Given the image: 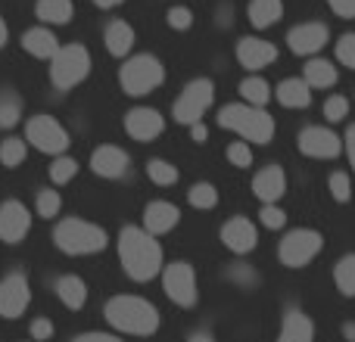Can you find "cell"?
Returning <instances> with one entry per match:
<instances>
[{"mask_svg":"<svg viewBox=\"0 0 355 342\" xmlns=\"http://www.w3.org/2000/svg\"><path fill=\"white\" fill-rule=\"evenodd\" d=\"M321 246H324V237H321L318 231L300 227V231H290L287 237L281 240L277 258H281V264H287V268H302V264H309L318 255Z\"/></svg>","mask_w":355,"mask_h":342,"instance_id":"obj_7","label":"cell"},{"mask_svg":"<svg viewBox=\"0 0 355 342\" xmlns=\"http://www.w3.org/2000/svg\"><path fill=\"white\" fill-rule=\"evenodd\" d=\"M259 218H262V224L268 227V231H281L284 221H287V215H284V208H277V206H265Z\"/></svg>","mask_w":355,"mask_h":342,"instance_id":"obj_42","label":"cell"},{"mask_svg":"<svg viewBox=\"0 0 355 342\" xmlns=\"http://www.w3.org/2000/svg\"><path fill=\"white\" fill-rule=\"evenodd\" d=\"M284 12V3L281 0H250V22L256 28H268L281 19Z\"/></svg>","mask_w":355,"mask_h":342,"instance_id":"obj_27","label":"cell"},{"mask_svg":"<svg viewBox=\"0 0 355 342\" xmlns=\"http://www.w3.org/2000/svg\"><path fill=\"white\" fill-rule=\"evenodd\" d=\"M162 128H166L162 116L156 109H147V106H141V109H131L128 118H125V131H128L135 141H141V143L156 141V137L162 134Z\"/></svg>","mask_w":355,"mask_h":342,"instance_id":"obj_15","label":"cell"},{"mask_svg":"<svg viewBox=\"0 0 355 342\" xmlns=\"http://www.w3.org/2000/svg\"><path fill=\"white\" fill-rule=\"evenodd\" d=\"M218 125L227 131H234V134H240L250 143H271V137H275V118H271L265 109L250 106V103L221 106Z\"/></svg>","mask_w":355,"mask_h":342,"instance_id":"obj_3","label":"cell"},{"mask_svg":"<svg viewBox=\"0 0 355 342\" xmlns=\"http://www.w3.org/2000/svg\"><path fill=\"white\" fill-rule=\"evenodd\" d=\"M60 208H62V199L56 190H41L37 193V215L41 218H53V215H60Z\"/></svg>","mask_w":355,"mask_h":342,"instance_id":"obj_36","label":"cell"},{"mask_svg":"<svg viewBox=\"0 0 355 342\" xmlns=\"http://www.w3.org/2000/svg\"><path fill=\"white\" fill-rule=\"evenodd\" d=\"M25 141H28L35 150L50 153V156L66 153V147H69L66 128H62L53 116H35V118H31L28 128H25Z\"/></svg>","mask_w":355,"mask_h":342,"instance_id":"obj_9","label":"cell"},{"mask_svg":"<svg viewBox=\"0 0 355 342\" xmlns=\"http://www.w3.org/2000/svg\"><path fill=\"white\" fill-rule=\"evenodd\" d=\"M343 336L349 339V342H355V324H346V327H343Z\"/></svg>","mask_w":355,"mask_h":342,"instance_id":"obj_51","label":"cell"},{"mask_svg":"<svg viewBox=\"0 0 355 342\" xmlns=\"http://www.w3.org/2000/svg\"><path fill=\"white\" fill-rule=\"evenodd\" d=\"M28 302H31V289H28L25 274H10L0 280V314L6 321L19 318L28 308Z\"/></svg>","mask_w":355,"mask_h":342,"instance_id":"obj_12","label":"cell"},{"mask_svg":"<svg viewBox=\"0 0 355 342\" xmlns=\"http://www.w3.org/2000/svg\"><path fill=\"white\" fill-rule=\"evenodd\" d=\"M94 3H97V6H100V10H112V6L125 3V0H94Z\"/></svg>","mask_w":355,"mask_h":342,"instance_id":"obj_48","label":"cell"},{"mask_svg":"<svg viewBox=\"0 0 355 342\" xmlns=\"http://www.w3.org/2000/svg\"><path fill=\"white\" fill-rule=\"evenodd\" d=\"M75 342H122V339L112 336V333H85V336H78Z\"/></svg>","mask_w":355,"mask_h":342,"instance_id":"obj_45","label":"cell"},{"mask_svg":"<svg viewBox=\"0 0 355 342\" xmlns=\"http://www.w3.org/2000/svg\"><path fill=\"white\" fill-rule=\"evenodd\" d=\"M6 37H10V28H6V22H3V19H0V47H3V44H6Z\"/></svg>","mask_w":355,"mask_h":342,"instance_id":"obj_49","label":"cell"},{"mask_svg":"<svg viewBox=\"0 0 355 342\" xmlns=\"http://www.w3.org/2000/svg\"><path fill=\"white\" fill-rule=\"evenodd\" d=\"M327 187H331V196H334L337 202H349V196H352V181H349V174H343V171H334L331 181H327Z\"/></svg>","mask_w":355,"mask_h":342,"instance_id":"obj_37","label":"cell"},{"mask_svg":"<svg viewBox=\"0 0 355 342\" xmlns=\"http://www.w3.org/2000/svg\"><path fill=\"white\" fill-rule=\"evenodd\" d=\"M56 296H60V302L66 308L78 312V308H85V302H87V283L75 274H62L60 280H56Z\"/></svg>","mask_w":355,"mask_h":342,"instance_id":"obj_24","label":"cell"},{"mask_svg":"<svg viewBox=\"0 0 355 342\" xmlns=\"http://www.w3.org/2000/svg\"><path fill=\"white\" fill-rule=\"evenodd\" d=\"M106 321L116 327L119 333H131V336H153L159 330V312L153 302L141 299V296H116L106 302Z\"/></svg>","mask_w":355,"mask_h":342,"instance_id":"obj_2","label":"cell"},{"mask_svg":"<svg viewBox=\"0 0 355 342\" xmlns=\"http://www.w3.org/2000/svg\"><path fill=\"white\" fill-rule=\"evenodd\" d=\"M190 137H193L196 143H206V137H209V131H206V125L202 122H196V125H190Z\"/></svg>","mask_w":355,"mask_h":342,"instance_id":"obj_47","label":"cell"},{"mask_svg":"<svg viewBox=\"0 0 355 342\" xmlns=\"http://www.w3.org/2000/svg\"><path fill=\"white\" fill-rule=\"evenodd\" d=\"M237 60L243 69H265L277 60V47L271 41H262V37H240L237 44Z\"/></svg>","mask_w":355,"mask_h":342,"instance_id":"obj_16","label":"cell"},{"mask_svg":"<svg viewBox=\"0 0 355 342\" xmlns=\"http://www.w3.org/2000/svg\"><path fill=\"white\" fill-rule=\"evenodd\" d=\"M300 150L302 156H312V159H337L340 150H343V141L331 128L312 125V128H306L300 134Z\"/></svg>","mask_w":355,"mask_h":342,"instance_id":"obj_11","label":"cell"},{"mask_svg":"<svg viewBox=\"0 0 355 342\" xmlns=\"http://www.w3.org/2000/svg\"><path fill=\"white\" fill-rule=\"evenodd\" d=\"M119 258L131 280L147 283L162 271V246L153 240V233L141 227H122L119 233Z\"/></svg>","mask_w":355,"mask_h":342,"instance_id":"obj_1","label":"cell"},{"mask_svg":"<svg viewBox=\"0 0 355 342\" xmlns=\"http://www.w3.org/2000/svg\"><path fill=\"white\" fill-rule=\"evenodd\" d=\"M277 103L287 109H306L312 103V87L306 84V78H287L277 84Z\"/></svg>","mask_w":355,"mask_h":342,"instance_id":"obj_23","label":"cell"},{"mask_svg":"<svg viewBox=\"0 0 355 342\" xmlns=\"http://www.w3.org/2000/svg\"><path fill=\"white\" fill-rule=\"evenodd\" d=\"M334 280L343 296H355V255H343L334 268Z\"/></svg>","mask_w":355,"mask_h":342,"instance_id":"obj_30","label":"cell"},{"mask_svg":"<svg viewBox=\"0 0 355 342\" xmlns=\"http://www.w3.org/2000/svg\"><path fill=\"white\" fill-rule=\"evenodd\" d=\"M22 118V100L12 91L0 93V128H12V125Z\"/></svg>","mask_w":355,"mask_h":342,"instance_id":"obj_31","label":"cell"},{"mask_svg":"<svg viewBox=\"0 0 355 342\" xmlns=\"http://www.w3.org/2000/svg\"><path fill=\"white\" fill-rule=\"evenodd\" d=\"M252 193L265 202V206H275L284 193H287V174L281 165H268L252 177Z\"/></svg>","mask_w":355,"mask_h":342,"instance_id":"obj_18","label":"cell"},{"mask_svg":"<svg viewBox=\"0 0 355 342\" xmlns=\"http://www.w3.org/2000/svg\"><path fill=\"white\" fill-rule=\"evenodd\" d=\"M178 221H181V212H178V206H172V202H166V199H156L144 208L147 233H168Z\"/></svg>","mask_w":355,"mask_h":342,"instance_id":"obj_20","label":"cell"},{"mask_svg":"<svg viewBox=\"0 0 355 342\" xmlns=\"http://www.w3.org/2000/svg\"><path fill=\"white\" fill-rule=\"evenodd\" d=\"M187 199H190V206H193V208H215V202H218V190H215L212 183L200 181V183H193V187H190Z\"/></svg>","mask_w":355,"mask_h":342,"instance_id":"obj_33","label":"cell"},{"mask_svg":"<svg viewBox=\"0 0 355 342\" xmlns=\"http://www.w3.org/2000/svg\"><path fill=\"white\" fill-rule=\"evenodd\" d=\"M166 19H168V25L178 31H187L190 25H193V12L187 10V6H172V10L166 12Z\"/></svg>","mask_w":355,"mask_h":342,"instance_id":"obj_41","label":"cell"},{"mask_svg":"<svg viewBox=\"0 0 355 342\" xmlns=\"http://www.w3.org/2000/svg\"><path fill=\"white\" fill-rule=\"evenodd\" d=\"M227 159H231V165L237 168H250L252 165V150L246 147V141H237L227 147Z\"/></svg>","mask_w":355,"mask_h":342,"instance_id":"obj_39","label":"cell"},{"mask_svg":"<svg viewBox=\"0 0 355 342\" xmlns=\"http://www.w3.org/2000/svg\"><path fill=\"white\" fill-rule=\"evenodd\" d=\"M28 227H31V215L22 202L10 199L0 206V240L3 243H19L28 233Z\"/></svg>","mask_w":355,"mask_h":342,"instance_id":"obj_14","label":"cell"},{"mask_svg":"<svg viewBox=\"0 0 355 342\" xmlns=\"http://www.w3.org/2000/svg\"><path fill=\"white\" fill-rule=\"evenodd\" d=\"M327 3H331V10L337 12V16L355 19V0H327Z\"/></svg>","mask_w":355,"mask_h":342,"instance_id":"obj_44","label":"cell"},{"mask_svg":"<svg viewBox=\"0 0 355 342\" xmlns=\"http://www.w3.org/2000/svg\"><path fill=\"white\" fill-rule=\"evenodd\" d=\"M22 47L28 50L37 60H53L60 53V44H56V35L50 28H28L22 35Z\"/></svg>","mask_w":355,"mask_h":342,"instance_id":"obj_22","label":"cell"},{"mask_svg":"<svg viewBox=\"0 0 355 342\" xmlns=\"http://www.w3.org/2000/svg\"><path fill=\"white\" fill-rule=\"evenodd\" d=\"M147 174L153 183H159V187H172V183L178 181V168L172 165V162L166 159H150L147 162Z\"/></svg>","mask_w":355,"mask_h":342,"instance_id":"obj_32","label":"cell"},{"mask_svg":"<svg viewBox=\"0 0 355 342\" xmlns=\"http://www.w3.org/2000/svg\"><path fill=\"white\" fill-rule=\"evenodd\" d=\"M343 147H346V156H349V162H352V168H355V125H352L349 131H346Z\"/></svg>","mask_w":355,"mask_h":342,"instance_id":"obj_46","label":"cell"},{"mask_svg":"<svg viewBox=\"0 0 355 342\" xmlns=\"http://www.w3.org/2000/svg\"><path fill=\"white\" fill-rule=\"evenodd\" d=\"M349 116V100L346 97H327L324 100V118L327 122H343V118Z\"/></svg>","mask_w":355,"mask_h":342,"instance_id":"obj_38","label":"cell"},{"mask_svg":"<svg viewBox=\"0 0 355 342\" xmlns=\"http://www.w3.org/2000/svg\"><path fill=\"white\" fill-rule=\"evenodd\" d=\"M162 289L181 308H190L196 302V274L187 262H172L162 268Z\"/></svg>","mask_w":355,"mask_h":342,"instance_id":"obj_10","label":"cell"},{"mask_svg":"<svg viewBox=\"0 0 355 342\" xmlns=\"http://www.w3.org/2000/svg\"><path fill=\"white\" fill-rule=\"evenodd\" d=\"M190 342H215V339L209 336V333H193V336H190Z\"/></svg>","mask_w":355,"mask_h":342,"instance_id":"obj_50","label":"cell"},{"mask_svg":"<svg viewBox=\"0 0 355 342\" xmlns=\"http://www.w3.org/2000/svg\"><path fill=\"white\" fill-rule=\"evenodd\" d=\"M337 60L355 72V35H343L337 41Z\"/></svg>","mask_w":355,"mask_h":342,"instance_id":"obj_40","label":"cell"},{"mask_svg":"<svg viewBox=\"0 0 355 342\" xmlns=\"http://www.w3.org/2000/svg\"><path fill=\"white\" fill-rule=\"evenodd\" d=\"M240 93H243L246 103H250V106H259V109H262V106L271 100L268 81L259 78V75H252V78H243V81H240Z\"/></svg>","mask_w":355,"mask_h":342,"instance_id":"obj_29","label":"cell"},{"mask_svg":"<svg viewBox=\"0 0 355 342\" xmlns=\"http://www.w3.org/2000/svg\"><path fill=\"white\" fill-rule=\"evenodd\" d=\"M327 25H321V22H302V25H296V28H290V35H287V44H290V50H293L296 56H312V53H318L321 47L327 44Z\"/></svg>","mask_w":355,"mask_h":342,"instance_id":"obj_13","label":"cell"},{"mask_svg":"<svg viewBox=\"0 0 355 342\" xmlns=\"http://www.w3.org/2000/svg\"><path fill=\"white\" fill-rule=\"evenodd\" d=\"M91 72V53H87L81 44H69V47H60V53L50 60V81H53L60 91H69V87L81 84Z\"/></svg>","mask_w":355,"mask_h":342,"instance_id":"obj_5","label":"cell"},{"mask_svg":"<svg viewBox=\"0 0 355 342\" xmlns=\"http://www.w3.org/2000/svg\"><path fill=\"white\" fill-rule=\"evenodd\" d=\"M22 159H25V141L22 137H6L0 143V162L6 168H16V165H22Z\"/></svg>","mask_w":355,"mask_h":342,"instance_id":"obj_34","label":"cell"},{"mask_svg":"<svg viewBox=\"0 0 355 342\" xmlns=\"http://www.w3.org/2000/svg\"><path fill=\"white\" fill-rule=\"evenodd\" d=\"M53 240L62 252H69V255H91V252L106 249V243H110L103 227L91 224V221H81V218L60 221L53 231Z\"/></svg>","mask_w":355,"mask_h":342,"instance_id":"obj_4","label":"cell"},{"mask_svg":"<svg viewBox=\"0 0 355 342\" xmlns=\"http://www.w3.org/2000/svg\"><path fill=\"white\" fill-rule=\"evenodd\" d=\"M277 342H315V324L309 314H302L300 308H290L284 314L281 333H277Z\"/></svg>","mask_w":355,"mask_h":342,"instance_id":"obj_21","label":"cell"},{"mask_svg":"<svg viewBox=\"0 0 355 342\" xmlns=\"http://www.w3.org/2000/svg\"><path fill=\"white\" fill-rule=\"evenodd\" d=\"M306 84L309 87H334L337 84V66H334L331 60H309Z\"/></svg>","mask_w":355,"mask_h":342,"instance_id":"obj_28","label":"cell"},{"mask_svg":"<svg viewBox=\"0 0 355 342\" xmlns=\"http://www.w3.org/2000/svg\"><path fill=\"white\" fill-rule=\"evenodd\" d=\"M162 78H166V69H162V62L156 60V56H135V60H128L122 66V75H119V81H122V91L131 93V97H144V93L156 91V87L162 84Z\"/></svg>","mask_w":355,"mask_h":342,"instance_id":"obj_6","label":"cell"},{"mask_svg":"<svg viewBox=\"0 0 355 342\" xmlns=\"http://www.w3.org/2000/svg\"><path fill=\"white\" fill-rule=\"evenodd\" d=\"M75 174H78V162L69 159V156H60V159L50 165V181L53 183H69Z\"/></svg>","mask_w":355,"mask_h":342,"instance_id":"obj_35","label":"cell"},{"mask_svg":"<svg viewBox=\"0 0 355 342\" xmlns=\"http://www.w3.org/2000/svg\"><path fill=\"white\" fill-rule=\"evenodd\" d=\"M212 100H215V84H212V81H209V78L190 81V84L181 91L178 103H175V122L196 125L202 118V112L212 106Z\"/></svg>","mask_w":355,"mask_h":342,"instance_id":"obj_8","label":"cell"},{"mask_svg":"<svg viewBox=\"0 0 355 342\" xmlns=\"http://www.w3.org/2000/svg\"><path fill=\"white\" fill-rule=\"evenodd\" d=\"M103 41L112 56H128L131 47H135V28L128 22H122V19H116V22H110Z\"/></svg>","mask_w":355,"mask_h":342,"instance_id":"obj_25","label":"cell"},{"mask_svg":"<svg viewBox=\"0 0 355 342\" xmlns=\"http://www.w3.org/2000/svg\"><path fill=\"white\" fill-rule=\"evenodd\" d=\"M256 240H259V233L250 218H231L221 227V243L231 252H237V255H246V252L256 249Z\"/></svg>","mask_w":355,"mask_h":342,"instance_id":"obj_17","label":"cell"},{"mask_svg":"<svg viewBox=\"0 0 355 342\" xmlns=\"http://www.w3.org/2000/svg\"><path fill=\"white\" fill-rule=\"evenodd\" d=\"M50 336H53V321H47V318L31 321V339H35V342H47Z\"/></svg>","mask_w":355,"mask_h":342,"instance_id":"obj_43","label":"cell"},{"mask_svg":"<svg viewBox=\"0 0 355 342\" xmlns=\"http://www.w3.org/2000/svg\"><path fill=\"white\" fill-rule=\"evenodd\" d=\"M72 0H37L35 3V16L47 25H66L72 19Z\"/></svg>","mask_w":355,"mask_h":342,"instance_id":"obj_26","label":"cell"},{"mask_svg":"<svg viewBox=\"0 0 355 342\" xmlns=\"http://www.w3.org/2000/svg\"><path fill=\"white\" fill-rule=\"evenodd\" d=\"M91 168H94V174H100V177H122L125 168H128V153L112 147V143L97 147L91 153Z\"/></svg>","mask_w":355,"mask_h":342,"instance_id":"obj_19","label":"cell"}]
</instances>
